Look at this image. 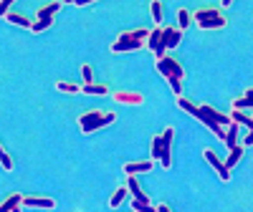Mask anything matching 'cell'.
<instances>
[{"mask_svg":"<svg viewBox=\"0 0 253 212\" xmlns=\"http://www.w3.org/2000/svg\"><path fill=\"white\" fill-rule=\"evenodd\" d=\"M195 119H198V121H203V124H205L208 129L213 132L220 141L225 139V129L230 126V116H228V114H223V111L213 109V106H208V104H200V106H198Z\"/></svg>","mask_w":253,"mask_h":212,"instance_id":"obj_1","label":"cell"},{"mask_svg":"<svg viewBox=\"0 0 253 212\" xmlns=\"http://www.w3.org/2000/svg\"><path fill=\"white\" fill-rule=\"evenodd\" d=\"M114 119H117V114H114V111L89 109V111H84V114L79 116V132H81L84 137H89V134H94V132L104 129V126L114 124Z\"/></svg>","mask_w":253,"mask_h":212,"instance_id":"obj_2","label":"cell"},{"mask_svg":"<svg viewBox=\"0 0 253 212\" xmlns=\"http://www.w3.org/2000/svg\"><path fill=\"white\" fill-rule=\"evenodd\" d=\"M152 28H137V31H124L114 43H112V53H132V51H142L147 38H150Z\"/></svg>","mask_w":253,"mask_h":212,"instance_id":"obj_3","label":"cell"},{"mask_svg":"<svg viewBox=\"0 0 253 212\" xmlns=\"http://www.w3.org/2000/svg\"><path fill=\"white\" fill-rule=\"evenodd\" d=\"M182 40V31L177 28H170V26H162V33H160V40H157V48L152 51L155 58H162L167 56V51H175Z\"/></svg>","mask_w":253,"mask_h":212,"instance_id":"obj_4","label":"cell"},{"mask_svg":"<svg viewBox=\"0 0 253 212\" xmlns=\"http://www.w3.org/2000/svg\"><path fill=\"white\" fill-rule=\"evenodd\" d=\"M155 69H157V73H160L162 78H167V81H182V76H185L182 63L175 61L172 56H162V58H157Z\"/></svg>","mask_w":253,"mask_h":212,"instance_id":"obj_5","label":"cell"},{"mask_svg":"<svg viewBox=\"0 0 253 212\" xmlns=\"http://www.w3.org/2000/svg\"><path fill=\"white\" fill-rule=\"evenodd\" d=\"M162 137V154H160V164L165 169L172 167V137H175V129L172 126H167V129L160 134Z\"/></svg>","mask_w":253,"mask_h":212,"instance_id":"obj_6","label":"cell"},{"mask_svg":"<svg viewBox=\"0 0 253 212\" xmlns=\"http://www.w3.org/2000/svg\"><path fill=\"white\" fill-rule=\"evenodd\" d=\"M203 157H205V162H208V164H210V167H213L215 172H218V177H220L223 182H230V172L225 169L223 159H220V157H218L213 149H205V152H203Z\"/></svg>","mask_w":253,"mask_h":212,"instance_id":"obj_7","label":"cell"},{"mask_svg":"<svg viewBox=\"0 0 253 212\" xmlns=\"http://www.w3.org/2000/svg\"><path fill=\"white\" fill-rule=\"evenodd\" d=\"M155 162L152 159H142V162H126L124 164V175H142V172H152Z\"/></svg>","mask_w":253,"mask_h":212,"instance_id":"obj_8","label":"cell"},{"mask_svg":"<svg viewBox=\"0 0 253 212\" xmlns=\"http://www.w3.org/2000/svg\"><path fill=\"white\" fill-rule=\"evenodd\" d=\"M124 187L129 189V197H132V200L150 202V197H147V192H142V187H139V182H137V177H134V175H126V184H124Z\"/></svg>","mask_w":253,"mask_h":212,"instance_id":"obj_9","label":"cell"},{"mask_svg":"<svg viewBox=\"0 0 253 212\" xmlns=\"http://www.w3.org/2000/svg\"><path fill=\"white\" fill-rule=\"evenodd\" d=\"M23 205L26 207H33V210H53L56 207V200H51V197H26L23 195Z\"/></svg>","mask_w":253,"mask_h":212,"instance_id":"obj_10","label":"cell"},{"mask_svg":"<svg viewBox=\"0 0 253 212\" xmlns=\"http://www.w3.org/2000/svg\"><path fill=\"white\" fill-rule=\"evenodd\" d=\"M213 18H220V8H215V5L200 8V10H195V15H193L195 23H205V20H213Z\"/></svg>","mask_w":253,"mask_h":212,"instance_id":"obj_11","label":"cell"},{"mask_svg":"<svg viewBox=\"0 0 253 212\" xmlns=\"http://www.w3.org/2000/svg\"><path fill=\"white\" fill-rule=\"evenodd\" d=\"M114 101L117 104H129V106H139L144 101L142 94H132V91H117L114 94Z\"/></svg>","mask_w":253,"mask_h":212,"instance_id":"obj_12","label":"cell"},{"mask_svg":"<svg viewBox=\"0 0 253 212\" xmlns=\"http://www.w3.org/2000/svg\"><path fill=\"white\" fill-rule=\"evenodd\" d=\"M228 116H230V121L233 124H238V126H246V129H253V114H246V111H228Z\"/></svg>","mask_w":253,"mask_h":212,"instance_id":"obj_13","label":"cell"},{"mask_svg":"<svg viewBox=\"0 0 253 212\" xmlns=\"http://www.w3.org/2000/svg\"><path fill=\"white\" fill-rule=\"evenodd\" d=\"M241 157H243V146H241V144H236L233 149H228V157H225V162H223L228 172H230V169H233V167L241 162Z\"/></svg>","mask_w":253,"mask_h":212,"instance_id":"obj_14","label":"cell"},{"mask_svg":"<svg viewBox=\"0 0 253 212\" xmlns=\"http://www.w3.org/2000/svg\"><path fill=\"white\" fill-rule=\"evenodd\" d=\"M238 129H241V126L233 124V121H230V126L225 129V139H223V144L228 146V149H233V146L238 144Z\"/></svg>","mask_w":253,"mask_h":212,"instance_id":"obj_15","label":"cell"},{"mask_svg":"<svg viewBox=\"0 0 253 212\" xmlns=\"http://www.w3.org/2000/svg\"><path fill=\"white\" fill-rule=\"evenodd\" d=\"M233 109L236 111H246V109H253V89H248L241 99L233 101Z\"/></svg>","mask_w":253,"mask_h":212,"instance_id":"obj_16","label":"cell"},{"mask_svg":"<svg viewBox=\"0 0 253 212\" xmlns=\"http://www.w3.org/2000/svg\"><path fill=\"white\" fill-rule=\"evenodd\" d=\"M126 197H129V189H126L124 184H122V187H117V189H114V195L109 197V207H112V210H117V207H119V205H122Z\"/></svg>","mask_w":253,"mask_h":212,"instance_id":"obj_17","label":"cell"},{"mask_svg":"<svg viewBox=\"0 0 253 212\" xmlns=\"http://www.w3.org/2000/svg\"><path fill=\"white\" fill-rule=\"evenodd\" d=\"M5 20H8V23H13V26H20V28H33V20L31 18H26V15H18V13H8L5 15Z\"/></svg>","mask_w":253,"mask_h":212,"instance_id":"obj_18","label":"cell"},{"mask_svg":"<svg viewBox=\"0 0 253 212\" xmlns=\"http://www.w3.org/2000/svg\"><path fill=\"white\" fill-rule=\"evenodd\" d=\"M190 23H193V13H190L187 8H180L177 10V31H187Z\"/></svg>","mask_w":253,"mask_h":212,"instance_id":"obj_19","label":"cell"},{"mask_svg":"<svg viewBox=\"0 0 253 212\" xmlns=\"http://www.w3.org/2000/svg\"><path fill=\"white\" fill-rule=\"evenodd\" d=\"M177 109L185 111V114H190V116H195L198 114V104H193V101L185 99V96H177Z\"/></svg>","mask_w":253,"mask_h":212,"instance_id":"obj_20","label":"cell"},{"mask_svg":"<svg viewBox=\"0 0 253 212\" xmlns=\"http://www.w3.org/2000/svg\"><path fill=\"white\" fill-rule=\"evenodd\" d=\"M109 89L104 86V83H86V86H81V94H89V96H104Z\"/></svg>","mask_w":253,"mask_h":212,"instance_id":"obj_21","label":"cell"},{"mask_svg":"<svg viewBox=\"0 0 253 212\" xmlns=\"http://www.w3.org/2000/svg\"><path fill=\"white\" fill-rule=\"evenodd\" d=\"M23 205V195H10L3 205H0V212H13L15 207H20Z\"/></svg>","mask_w":253,"mask_h":212,"instance_id":"obj_22","label":"cell"},{"mask_svg":"<svg viewBox=\"0 0 253 212\" xmlns=\"http://www.w3.org/2000/svg\"><path fill=\"white\" fill-rule=\"evenodd\" d=\"M56 10H61V3H48V5H41L38 8V20H43V18H53Z\"/></svg>","mask_w":253,"mask_h":212,"instance_id":"obj_23","label":"cell"},{"mask_svg":"<svg viewBox=\"0 0 253 212\" xmlns=\"http://www.w3.org/2000/svg\"><path fill=\"white\" fill-rule=\"evenodd\" d=\"M56 91H61V94H81V86L79 83H71V81H58Z\"/></svg>","mask_w":253,"mask_h":212,"instance_id":"obj_24","label":"cell"},{"mask_svg":"<svg viewBox=\"0 0 253 212\" xmlns=\"http://www.w3.org/2000/svg\"><path fill=\"white\" fill-rule=\"evenodd\" d=\"M160 33H162V26H155L152 31H150V38H147V51H155L157 48V40H160Z\"/></svg>","mask_w":253,"mask_h":212,"instance_id":"obj_25","label":"cell"},{"mask_svg":"<svg viewBox=\"0 0 253 212\" xmlns=\"http://www.w3.org/2000/svg\"><path fill=\"white\" fill-rule=\"evenodd\" d=\"M53 26V18H43V20H33V28H31V33H43V31H48Z\"/></svg>","mask_w":253,"mask_h":212,"instance_id":"obj_26","label":"cell"},{"mask_svg":"<svg viewBox=\"0 0 253 212\" xmlns=\"http://www.w3.org/2000/svg\"><path fill=\"white\" fill-rule=\"evenodd\" d=\"M150 10H152V20H155V23L157 26H162V3H160V0H152V3H150Z\"/></svg>","mask_w":253,"mask_h":212,"instance_id":"obj_27","label":"cell"},{"mask_svg":"<svg viewBox=\"0 0 253 212\" xmlns=\"http://www.w3.org/2000/svg\"><path fill=\"white\" fill-rule=\"evenodd\" d=\"M132 212H157L150 202H142V200H132Z\"/></svg>","mask_w":253,"mask_h":212,"instance_id":"obj_28","label":"cell"},{"mask_svg":"<svg viewBox=\"0 0 253 212\" xmlns=\"http://www.w3.org/2000/svg\"><path fill=\"white\" fill-rule=\"evenodd\" d=\"M0 164H3L5 172H10V169H13V159H10V154L3 149V146H0Z\"/></svg>","mask_w":253,"mask_h":212,"instance_id":"obj_29","label":"cell"},{"mask_svg":"<svg viewBox=\"0 0 253 212\" xmlns=\"http://www.w3.org/2000/svg\"><path fill=\"white\" fill-rule=\"evenodd\" d=\"M81 78H84V86H86V83H91V78H94V71H91V66H89V63H84V66H81Z\"/></svg>","mask_w":253,"mask_h":212,"instance_id":"obj_30","label":"cell"},{"mask_svg":"<svg viewBox=\"0 0 253 212\" xmlns=\"http://www.w3.org/2000/svg\"><path fill=\"white\" fill-rule=\"evenodd\" d=\"M13 8V0H0V18H5Z\"/></svg>","mask_w":253,"mask_h":212,"instance_id":"obj_31","label":"cell"},{"mask_svg":"<svg viewBox=\"0 0 253 212\" xmlns=\"http://www.w3.org/2000/svg\"><path fill=\"white\" fill-rule=\"evenodd\" d=\"M241 146H243V149H248V146H253V129H248V134L243 137V144H241Z\"/></svg>","mask_w":253,"mask_h":212,"instance_id":"obj_32","label":"cell"},{"mask_svg":"<svg viewBox=\"0 0 253 212\" xmlns=\"http://www.w3.org/2000/svg\"><path fill=\"white\" fill-rule=\"evenodd\" d=\"M71 5H76V8H89V5H94V0H74Z\"/></svg>","mask_w":253,"mask_h":212,"instance_id":"obj_33","label":"cell"},{"mask_svg":"<svg viewBox=\"0 0 253 212\" xmlns=\"http://www.w3.org/2000/svg\"><path fill=\"white\" fill-rule=\"evenodd\" d=\"M155 210H157V212H172V210H170V207H167V205H165V202H162V205H157V207H155Z\"/></svg>","mask_w":253,"mask_h":212,"instance_id":"obj_34","label":"cell"},{"mask_svg":"<svg viewBox=\"0 0 253 212\" xmlns=\"http://www.w3.org/2000/svg\"><path fill=\"white\" fill-rule=\"evenodd\" d=\"M20 207H23V205H20ZM20 207H15V210H13V212H23V210H20Z\"/></svg>","mask_w":253,"mask_h":212,"instance_id":"obj_35","label":"cell"}]
</instances>
